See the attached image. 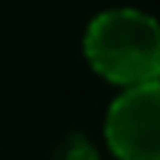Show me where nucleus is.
<instances>
[{"instance_id": "3", "label": "nucleus", "mask_w": 160, "mask_h": 160, "mask_svg": "<svg viewBox=\"0 0 160 160\" xmlns=\"http://www.w3.org/2000/svg\"><path fill=\"white\" fill-rule=\"evenodd\" d=\"M57 160H101V157H98L95 145H92L89 139H83V137H71L68 142L59 148V157H57Z\"/></svg>"}, {"instance_id": "2", "label": "nucleus", "mask_w": 160, "mask_h": 160, "mask_svg": "<svg viewBox=\"0 0 160 160\" xmlns=\"http://www.w3.org/2000/svg\"><path fill=\"white\" fill-rule=\"evenodd\" d=\"M104 137L119 160H160V77L125 86L107 110Z\"/></svg>"}, {"instance_id": "1", "label": "nucleus", "mask_w": 160, "mask_h": 160, "mask_svg": "<svg viewBox=\"0 0 160 160\" xmlns=\"http://www.w3.org/2000/svg\"><path fill=\"white\" fill-rule=\"evenodd\" d=\"M89 65L116 86L160 77V21L139 9H110L92 18L83 39Z\"/></svg>"}]
</instances>
